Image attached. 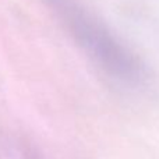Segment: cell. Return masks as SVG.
<instances>
[{"instance_id":"1","label":"cell","mask_w":159,"mask_h":159,"mask_svg":"<svg viewBox=\"0 0 159 159\" xmlns=\"http://www.w3.org/2000/svg\"><path fill=\"white\" fill-rule=\"evenodd\" d=\"M73 41L102 73L133 89L152 82L143 57L119 38L81 0H43Z\"/></svg>"},{"instance_id":"2","label":"cell","mask_w":159,"mask_h":159,"mask_svg":"<svg viewBox=\"0 0 159 159\" xmlns=\"http://www.w3.org/2000/svg\"><path fill=\"white\" fill-rule=\"evenodd\" d=\"M0 159H39L27 145L13 140H0Z\"/></svg>"}]
</instances>
